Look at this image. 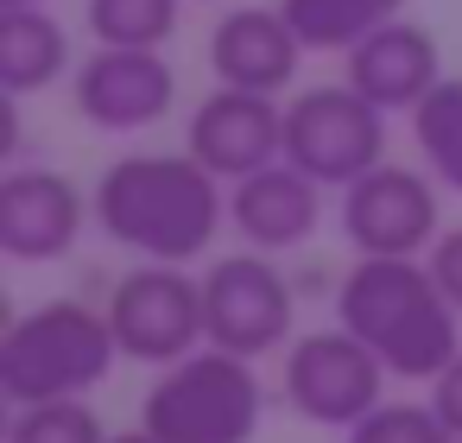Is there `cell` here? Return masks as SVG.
<instances>
[{"mask_svg": "<svg viewBox=\"0 0 462 443\" xmlns=\"http://www.w3.org/2000/svg\"><path fill=\"white\" fill-rule=\"evenodd\" d=\"M96 228L134 260L190 266L228 222V184L190 152H121L96 190Z\"/></svg>", "mask_w": 462, "mask_h": 443, "instance_id": "obj_1", "label": "cell"}, {"mask_svg": "<svg viewBox=\"0 0 462 443\" xmlns=\"http://www.w3.org/2000/svg\"><path fill=\"white\" fill-rule=\"evenodd\" d=\"M336 323L361 336L393 380H437L462 355V310L443 298L430 260H393V254H355L336 279Z\"/></svg>", "mask_w": 462, "mask_h": 443, "instance_id": "obj_2", "label": "cell"}, {"mask_svg": "<svg viewBox=\"0 0 462 443\" xmlns=\"http://www.w3.org/2000/svg\"><path fill=\"white\" fill-rule=\"evenodd\" d=\"M121 361L108 310L83 298H51L0 336V399L45 405V399H89Z\"/></svg>", "mask_w": 462, "mask_h": 443, "instance_id": "obj_3", "label": "cell"}, {"mask_svg": "<svg viewBox=\"0 0 462 443\" xmlns=\"http://www.w3.org/2000/svg\"><path fill=\"white\" fill-rule=\"evenodd\" d=\"M260 418H266V386L254 361L209 342L159 367L152 392L140 399V424L159 443H254Z\"/></svg>", "mask_w": 462, "mask_h": 443, "instance_id": "obj_4", "label": "cell"}, {"mask_svg": "<svg viewBox=\"0 0 462 443\" xmlns=\"http://www.w3.org/2000/svg\"><path fill=\"white\" fill-rule=\"evenodd\" d=\"M298 336V291L273 254H222L203 272V342L228 355H285Z\"/></svg>", "mask_w": 462, "mask_h": 443, "instance_id": "obj_5", "label": "cell"}, {"mask_svg": "<svg viewBox=\"0 0 462 443\" xmlns=\"http://www.w3.org/2000/svg\"><path fill=\"white\" fill-rule=\"evenodd\" d=\"M285 159L323 190H348L361 171L386 165V108L355 83H323L285 102Z\"/></svg>", "mask_w": 462, "mask_h": 443, "instance_id": "obj_6", "label": "cell"}, {"mask_svg": "<svg viewBox=\"0 0 462 443\" xmlns=\"http://www.w3.org/2000/svg\"><path fill=\"white\" fill-rule=\"evenodd\" d=\"M386 380H393L386 361H380L361 336H348L342 323L291 336L285 367H279L285 405H291L298 418L323 424V430H348V424H361V418L386 399Z\"/></svg>", "mask_w": 462, "mask_h": 443, "instance_id": "obj_7", "label": "cell"}, {"mask_svg": "<svg viewBox=\"0 0 462 443\" xmlns=\"http://www.w3.org/2000/svg\"><path fill=\"white\" fill-rule=\"evenodd\" d=\"M108 323H115V342L127 361H146V367H171L184 355L203 348V279L190 266H171V260H140L134 272L115 279L108 291Z\"/></svg>", "mask_w": 462, "mask_h": 443, "instance_id": "obj_8", "label": "cell"}, {"mask_svg": "<svg viewBox=\"0 0 462 443\" xmlns=\"http://www.w3.org/2000/svg\"><path fill=\"white\" fill-rule=\"evenodd\" d=\"M443 184L424 165H374L348 190H336V222L355 254H393V260H424L430 241L443 235Z\"/></svg>", "mask_w": 462, "mask_h": 443, "instance_id": "obj_9", "label": "cell"}, {"mask_svg": "<svg viewBox=\"0 0 462 443\" xmlns=\"http://www.w3.org/2000/svg\"><path fill=\"white\" fill-rule=\"evenodd\" d=\"M70 102L96 134H140V127H159L178 108V70H171L165 51L96 45L70 70Z\"/></svg>", "mask_w": 462, "mask_h": 443, "instance_id": "obj_10", "label": "cell"}, {"mask_svg": "<svg viewBox=\"0 0 462 443\" xmlns=\"http://www.w3.org/2000/svg\"><path fill=\"white\" fill-rule=\"evenodd\" d=\"M184 152L197 165H209L222 184H241V178L266 171V165L285 159V102L216 83V96H203L184 121Z\"/></svg>", "mask_w": 462, "mask_h": 443, "instance_id": "obj_11", "label": "cell"}, {"mask_svg": "<svg viewBox=\"0 0 462 443\" xmlns=\"http://www.w3.org/2000/svg\"><path fill=\"white\" fill-rule=\"evenodd\" d=\"M89 216H96V203L51 165H14L0 178V254L20 266L64 260L83 241Z\"/></svg>", "mask_w": 462, "mask_h": 443, "instance_id": "obj_12", "label": "cell"}, {"mask_svg": "<svg viewBox=\"0 0 462 443\" xmlns=\"http://www.w3.org/2000/svg\"><path fill=\"white\" fill-rule=\"evenodd\" d=\"M304 64V39L291 32V20L279 7H228L209 32V70L222 89H247V96H285L298 83Z\"/></svg>", "mask_w": 462, "mask_h": 443, "instance_id": "obj_13", "label": "cell"}, {"mask_svg": "<svg viewBox=\"0 0 462 443\" xmlns=\"http://www.w3.org/2000/svg\"><path fill=\"white\" fill-rule=\"evenodd\" d=\"M342 83H355L374 108L386 115H411L437 83H443V51L418 20H386L380 32H367L348 58H342Z\"/></svg>", "mask_w": 462, "mask_h": 443, "instance_id": "obj_14", "label": "cell"}, {"mask_svg": "<svg viewBox=\"0 0 462 443\" xmlns=\"http://www.w3.org/2000/svg\"><path fill=\"white\" fill-rule=\"evenodd\" d=\"M228 222L247 247L260 254H285V247H304L323 222V184L310 171H298L291 159L228 184Z\"/></svg>", "mask_w": 462, "mask_h": 443, "instance_id": "obj_15", "label": "cell"}, {"mask_svg": "<svg viewBox=\"0 0 462 443\" xmlns=\"http://www.w3.org/2000/svg\"><path fill=\"white\" fill-rule=\"evenodd\" d=\"M70 70V32L45 7H0V89L39 96Z\"/></svg>", "mask_w": 462, "mask_h": 443, "instance_id": "obj_16", "label": "cell"}, {"mask_svg": "<svg viewBox=\"0 0 462 443\" xmlns=\"http://www.w3.org/2000/svg\"><path fill=\"white\" fill-rule=\"evenodd\" d=\"M279 14L291 20V32L304 39V51L348 58L367 32H380L386 20L405 14V0H279Z\"/></svg>", "mask_w": 462, "mask_h": 443, "instance_id": "obj_17", "label": "cell"}, {"mask_svg": "<svg viewBox=\"0 0 462 443\" xmlns=\"http://www.w3.org/2000/svg\"><path fill=\"white\" fill-rule=\"evenodd\" d=\"M411 140L424 171L462 197V77H443L418 108H411Z\"/></svg>", "mask_w": 462, "mask_h": 443, "instance_id": "obj_18", "label": "cell"}, {"mask_svg": "<svg viewBox=\"0 0 462 443\" xmlns=\"http://www.w3.org/2000/svg\"><path fill=\"white\" fill-rule=\"evenodd\" d=\"M96 45H127V51H165L178 39L184 0H89L83 7Z\"/></svg>", "mask_w": 462, "mask_h": 443, "instance_id": "obj_19", "label": "cell"}, {"mask_svg": "<svg viewBox=\"0 0 462 443\" xmlns=\"http://www.w3.org/2000/svg\"><path fill=\"white\" fill-rule=\"evenodd\" d=\"M115 430H102L89 399H45V405H14L7 418V443H108Z\"/></svg>", "mask_w": 462, "mask_h": 443, "instance_id": "obj_20", "label": "cell"}, {"mask_svg": "<svg viewBox=\"0 0 462 443\" xmlns=\"http://www.w3.org/2000/svg\"><path fill=\"white\" fill-rule=\"evenodd\" d=\"M342 443H462V437L437 418V405H430V399H424V405L380 399L361 424H348V430H342Z\"/></svg>", "mask_w": 462, "mask_h": 443, "instance_id": "obj_21", "label": "cell"}, {"mask_svg": "<svg viewBox=\"0 0 462 443\" xmlns=\"http://www.w3.org/2000/svg\"><path fill=\"white\" fill-rule=\"evenodd\" d=\"M430 272H437V285H443V298L462 310V228H443L437 241H430Z\"/></svg>", "mask_w": 462, "mask_h": 443, "instance_id": "obj_22", "label": "cell"}, {"mask_svg": "<svg viewBox=\"0 0 462 443\" xmlns=\"http://www.w3.org/2000/svg\"><path fill=\"white\" fill-rule=\"evenodd\" d=\"M430 405H437V418H443V424L462 437V355H456V361H449V367L430 380Z\"/></svg>", "mask_w": 462, "mask_h": 443, "instance_id": "obj_23", "label": "cell"}, {"mask_svg": "<svg viewBox=\"0 0 462 443\" xmlns=\"http://www.w3.org/2000/svg\"><path fill=\"white\" fill-rule=\"evenodd\" d=\"M108 443H159V437H152V430H146V424H134V430H115V437H108Z\"/></svg>", "mask_w": 462, "mask_h": 443, "instance_id": "obj_24", "label": "cell"}, {"mask_svg": "<svg viewBox=\"0 0 462 443\" xmlns=\"http://www.w3.org/2000/svg\"><path fill=\"white\" fill-rule=\"evenodd\" d=\"M0 7H45V0H0Z\"/></svg>", "mask_w": 462, "mask_h": 443, "instance_id": "obj_25", "label": "cell"}]
</instances>
